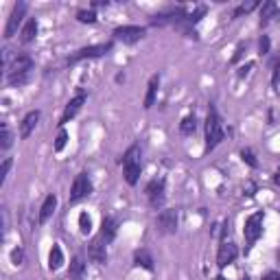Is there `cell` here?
Segmentation results:
<instances>
[{
	"mask_svg": "<svg viewBox=\"0 0 280 280\" xmlns=\"http://www.w3.org/2000/svg\"><path fill=\"white\" fill-rule=\"evenodd\" d=\"M223 140V127L221 121H219V114L210 107L208 118H206V151L214 149L219 142Z\"/></svg>",
	"mask_w": 280,
	"mask_h": 280,
	"instance_id": "1",
	"label": "cell"
},
{
	"mask_svg": "<svg viewBox=\"0 0 280 280\" xmlns=\"http://www.w3.org/2000/svg\"><path fill=\"white\" fill-rule=\"evenodd\" d=\"M243 234H245V241H247L249 245L256 243V239L262 234V212L252 214V217H249L247 221H245V230H243Z\"/></svg>",
	"mask_w": 280,
	"mask_h": 280,
	"instance_id": "2",
	"label": "cell"
},
{
	"mask_svg": "<svg viewBox=\"0 0 280 280\" xmlns=\"http://www.w3.org/2000/svg\"><path fill=\"white\" fill-rule=\"evenodd\" d=\"M24 13H26V2H18L16 7H13L11 16H9V20H7V26H4V37H7V39L16 35L18 26L22 24V18H24Z\"/></svg>",
	"mask_w": 280,
	"mask_h": 280,
	"instance_id": "3",
	"label": "cell"
},
{
	"mask_svg": "<svg viewBox=\"0 0 280 280\" xmlns=\"http://www.w3.org/2000/svg\"><path fill=\"white\" fill-rule=\"evenodd\" d=\"M112 48V44L109 42H105V44H96V46H86V48H81V51H77L72 57H70V64H74V61H81V59H92V57H101V55H105V52Z\"/></svg>",
	"mask_w": 280,
	"mask_h": 280,
	"instance_id": "4",
	"label": "cell"
},
{
	"mask_svg": "<svg viewBox=\"0 0 280 280\" xmlns=\"http://www.w3.org/2000/svg\"><path fill=\"white\" fill-rule=\"evenodd\" d=\"M90 192H92V182H90V177H88V173H79L72 182V188H70V199L77 201V199H81V197L90 195Z\"/></svg>",
	"mask_w": 280,
	"mask_h": 280,
	"instance_id": "5",
	"label": "cell"
},
{
	"mask_svg": "<svg viewBox=\"0 0 280 280\" xmlns=\"http://www.w3.org/2000/svg\"><path fill=\"white\" fill-rule=\"evenodd\" d=\"M114 37L116 39H121V42H125V44H134V42H138V39H142L144 37V29L142 26H118L116 31H114Z\"/></svg>",
	"mask_w": 280,
	"mask_h": 280,
	"instance_id": "6",
	"label": "cell"
},
{
	"mask_svg": "<svg viewBox=\"0 0 280 280\" xmlns=\"http://www.w3.org/2000/svg\"><path fill=\"white\" fill-rule=\"evenodd\" d=\"M158 230L164 232V234H173L177 230V212L175 210H162L156 219Z\"/></svg>",
	"mask_w": 280,
	"mask_h": 280,
	"instance_id": "7",
	"label": "cell"
},
{
	"mask_svg": "<svg viewBox=\"0 0 280 280\" xmlns=\"http://www.w3.org/2000/svg\"><path fill=\"white\" fill-rule=\"evenodd\" d=\"M236 254H239L236 245H234V243H230V241H223V243L219 245V254H217V262H219V267L230 265V262L236 258Z\"/></svg>",
	"mask_w": 280,
	"mask_h": 280,
	"instance_id": "8",
	"label": "cell"
},
{
	"mask_svg": "<svg viewBox=\"0 0 280 280\" xmlns=\"http://www.w3.org/2000/svg\"><path fill=\"white\" fill-rule=\"evenodd\" d=\"M147 197H149V201H151V206H160L162 201H164V182H162V179L149 182Z\"/></svg>",
	"mask_w": 280,
	"mask_h": 280,
	"instance_id": "9",
	"label": "cell"
},
{
	"mask_svg": "<svg viewBox=\"0 0 280 280\" xmlns=\"http://www.w3.org/2000/svg\"><path fill=\"white\" fill-rule=\"evenodd\" d=\"M31 66H33V61H31V57L26 55H20L13 59V64L9 66V77H22V74H26L31 70Z\"/></svg>",
	"mask_w": 280,
	"mask_h": 280,
	"instance_id": "10",
	"label": "cell"
},
{
	"mask_svg": "<svg viewBox=\"0 0 280 280\" xmlns=\"http://www.w3.org/2000/svg\"><path fill=\"white\" fill-rule=\"evenodd\" d=\"M37 121H39V112H37V109H33V112L26 114V116L22 118V122H20V138H29V136L33 134Z\"/></svg>",
	"mask_w": 280,
	"mask_h": 280,
	"instance_id": "11",
	"label": "cell"
},
{
	"mask_svg": "<svg viewBox=\"0 0 280 280\" xmlns=\"http://www.w3.org/2000/svg\"><path fill=\"white\" fill-rule=\"evenodd\" d=\"M86 103V94L83 92H79L77 96H74L72 101H70L68 105H66V109H64V114H61V122H68L72 116H77V112L81 109V105Z\"/></svg>",
	"mask_w": 280,
	"mask_h": 280,
	"instance_id": "12",
	"label": "cell"
},
{
	"mask_svg": "<svg viewBox=\"0 0 280 280\" xmlns=\"http://www.w3.org/2000/svg\"><path fill=\"white\" fill-rule=\"evenodd\" d=\"M88 256L92 258L94 262H105L107 261V252H105V245H103V239H94L88 247Z\"/></svg>",
	"mask_w": 280,
	"mask_h": 280,
	"instance_id": "13",
	"label": "cell"
},
{
	"mask_svg": "<svg viewBox=\"0 0 280 280\" xmlns=\"http://www.w3.org/2000/svg\"><path fill=\"white\" fill-rule=\"evenodd\" d=\"M55 208H57V195H48L44 199L42 208H39V223H46L51 219V214L55 212Z\"/></svg>",
	"mask_w": 280,
	"mask_h": 280,
	"instance_id": "14",
	"label": "cell"
},
{
	"mask_svg": "<svg viewBox=\"0 0 280 280\" xmlns=\"http://www.w3.org/2000/svg\"><path fill=\"white\" fill-rule=\"evenodd\" d=\"M158 88H160V77H158V74H153V77L149 79V86H147V96H144V109H149L153 103H156Z\"/></svg>",
	"mask_w": 280,
	"mask_h": 280,
	"instance_id": "15",
	"label": "cell"
},
{
	"mask_svg": "<svg viewBox=\"0 0 280 280\" xmlns=\"http://www.w3.org/2000/svg\"><path fill=\"white\" fill-rule=\"evenodd\" d=\"M68 276H70V280H83V276H86V262H83L81 256H74L72 258Z\"/></svg>",
	"mask_w": 280,
	"mask_h": 280,
	"instance_id": "16",
	"label": "cell"
},
{
	"mask_svg": "<svg viewBox=\"0 0 280 280\" xmlns=\"http://www.w3.org/2000/svg\"><path fill=\"white\" fill-rule=\"evenodd\" d=\"M122 169H125V179L127 184H136L140 177V160L138 162H122Z\"/></svg>",
	"mask_w": 280,
	"mask_h": 280,
	"instance_id": "17",
	"label": "cell"
},
{
	"mask_svg": "<svg viewBox=\"0 0 280 280\" xmlns=\"http://www.w3.org/2000/svg\"><path fill=\"white\" fill-rule=\"evenodd\" d=\"M61 265H64V252H61L59 245H52L51 254H48V269L57 271Z\"/></svg>",
	"mask_w": 280,
	"mask_h": 280,
	"instance_id": "18",
	"label": "cell"
},
{
	"mask_svg": "<svg viewBox=\"0 0 280 280\" xmlns=\"http://www.w3.org/2000/svg\"><path fill=\"white\" fill-rule=\"evenodd\" d=\"M114 236H116V221H114L112 217L103 219V226H101V239H103L105 243H109V241H114Z\"/></svg>",
	"mask_w": 280,
	"mask_h": 280,
	"instance_id": "19",
	"label": "cell"
},
{
	"mask_svg": "<svg viewBox=\"0 0 280 280\" xmlns=\"http://www.w3.org/2000/svg\"><path fill=\"white\" fill-rule=\"evenodd\" d=\"M136 265L144 267V269H149V271L153 269V261H151V256H149L147 249H140V252H136Z\"/></svg>",
	"mask_w": 280,
	"mask_h": 280,
	"instance_id": "20",
	"label": "cell"
},
{
	"mask_svg": "<svg viewBox=\"0 0 280 280\" xmlns=\"http://www.w3.org/2000/svg\"><path fill=\"white\" fill-rule=\"evenodd\" d=\"M35 33H37V22L29 20L24 24V29H22V42H31L35 37Z\"/></svg>",
	"mask_w": 280,
	"mask_h": 280,
	"instance_id": "21",
	"label": "cell"
},
{
	"mask_svg": "<svg viewBox=\"0 0 280 280\" xmlns=\"http://www.w3.org/2000/svg\"><path fill=\"white\" fill-rule=\"evenodd\" d=\"M276 11H278L276 2H265V4H262V7H261V22H262V24H265L269 18H274Z\"/></svg>",
	"mask_w": 280,
	"mask_h": 280,
	"instance_id": "22",
	"label": "cell"
},
{
	"mask_svg": "<svg viewBox=\"0 0 280 280\" xmlns=\"http://www.w3.org/2000/svg\"><path fill=\"white\" fill-rule=\"evenodd\" d=\"M79 230H81V234H90L92 230V219L88 212H81L79 214Z\"/></svg>",
	"mask_w": 280,
	"mask_h": 280,
	"instance_id": "23",
	"label": "cell"
},
{
	"mask_svg": "<svg viewBox=\"0 0 280 280\" xmlns=\"http://www.w3.org/2000/svg\"><path fill=\"white\" fill-rule=\"evenodd\" d=\"M197 127V118L195 116H186L182 121V125H179V129H182V134H192Z\"/></svg>",
	"mask_w": 280,
	"mask_h": 280,
	"instance_id": "24",
	"label": "cell"
},
{
	"mask_svg": "<svg viewBox=\"0 0 280 280\" xmlns=\"http://www.w3.org/2000/svg\"><path fill=\"white\" fill-rule=\"evenodd\" d=\"M0 140H2V142H0V149L7 151V149L11 147V142H13V136H11V131L7 129V125H2V136H0Z\"/></svg>",
	"mask_w": 280,
	"mask_h": 280,
	"instance_id": "25",
	"label": "cell"
},
{
	"mask_svg": "<svg viewBox=\"0 0 280 280\" xmlns=\"http://www.w3.org/2000/svg\"><path fill=\"white\" fill-rule=\"evenodd\" d=\"M77 20H79V22H88V24H92V22H96V13H94V11H86V9H81V11L77 13Z\"/></svg>",
	"mask_w": 280,
	"mask_h": 280,
	"instance_id": "26",
	"label": "cell"
},
{
	"mask_svg": "<svg viewBox=\"0 0 280 280\" xmlns=\"http://www.w3.org/2000/svg\"><path fill=\"white\" fill-rule=\"evenodd\" d=\"M66 140H68V134H66V129H61L55 140V151H61V149L66 147Z\"/></svg>",
	"mask_w": 280,
	"mask_h": 280,
	"instance_id": "27",
	"label": "cell"
},
{
	"mask_svg": "<svg viewBox=\"0 0 280 280\" xmlns=\"http://www.w3.org/2000/svg\"><path fill=\"white\" fill-rule=\"evenodd\" d=\"M256 7H258V2H256V0H252V2H245V4H241V7L234 11V18H236V16H241V13H249V11H252V9H256Z\"/></svg>",
	"mask_w": 280,
	"mask_h": 280,
	"instance_id": "28",
	"label": "cell"
},
{
	"mask_svg": "<svg viewBox=\"0 0 280 280\" xmlns=\"http://www.w3.org/2000/svg\"><path fill=\"white\" fill-rule=\"evenodd\" d=\"M241 156H243V160L247 162L249 166H258V162H256V158H254V153L249 151V149H243V151H241Z\"/></svg>",
	"mask_w": 280,
	"mask_h": 280,
	"instance_id": "29",
	"label": "cell"
},
{
	"mask_svg": "<svg viewBox=\"0 0 280 280\" xmlns=\"http://www.w3.org/2000/svg\"><path fill=\"white\" fill-rule=\"evenodd\" d=\"M258 48H261L262 55H267V52H269V37H267V35H262V37H261V44H258Z\"/></svg>",
	"mask_w": 280,
	"mask_h": 280,
	"instance_id": "30",
	"label": "cell"
},
{
	"mask_svg": "<svg viewBox=\"0 0 280 280\" xmlns=\"http://www.w3.org/2000/svg\"><path fill=\"white\" fill-rule=\"evenodd\" d=\"M11 258H13V265H20L22 258H24V252H22V249H13Z\"/></svg>",
	"mask_w": 280,
	"mask_h": 280,
	"instance_id": "31",
	"label": "cell"
},
{
	"mask_svg": "<svg viewBox=\"0 0 280 280\" xmlns=\"http://www.w3.org/2000/svg\"><path fill=\"white\" fill-rule=\"evenodd\" d=\"M9 166H11V160H9V158H7V160L2 162V166H0V179H4V177H7V171H9Z\"/></svg>",
	"mask_w": 280,
	"mask_h": 280,
	"instance_id": "32",
	"label": "cell"
},
{
	"mask_svg": "<svg viewBox=\"0 0 280 280\" xmlns=\"http://www.w3.org/2000/svg\"><path fill=\"white\" fill-rule=\"evenodd\" d=\"M274 88L280 90V64L276 66V70H274Z\"/></svg>",
	"mask_w": 280,
	"mask_h": 280,
	"instance_id": "33",
	"label": "cell"
},
{
	"mask_svg": "<svg viewBox=\"0 0 280 280\" xmlns=\"http://www.w3.org/2000/svg\"><path fill=\"white\" fill-rule=\"evenodd\" d=\"M241 55H243V44H241L239 48H236V52H234V57H232V64H236V61L241 59Z\"/></svg>",
	"mask_w": 280,
	"mask_h": 280,
	"instance_id": "34",
	"label": "cell"
},
{
	"mask_svg": "<svg viewBox=\"0 0 280 280\" xmlns=\"http://www.w3.org/2000/svg\"><path fill=\"white\" fill-rule=\"evenodd\" d=\"M262 280H280V274H276V271H269V274H267Z\"/></svg>",
	"mask_w": 280,
	"mask_h": 280,
	"instance_id": "35",
	"label": "cell"
},
{
	"mask_svg": "<svg viewBox=\"0 0 280 280\" xmlns=\"http://www.w3.org/2000/svg\"><path fill=\"white\" fill-rule=\"evenodd\" d=\"M274 182H276V184H278V186H280V169L276 171V177H274Z\"/></svg>",
	"mask_w": 280,
	"mask_h": 280,
	"instance_id": "36",
	"label": "cell"
},
{
	"mask_svg": "<svg viewBox=\"0 0 280 280\" xmlns=\"http://www.w3.org/2000/svg\"><path fill=\"white\" fill-rule=\"evenodd\" d=\"M214 280H228V278H223V276H219V278H214Z\"/></svg>",
	"mask_w": 280,
	"mask_h": 280,
	"instance_id": "37",
	"label": "cell"
},
{
	"mask_svg": "<svg viewBox=\"0 0 280 280\" xmlns=\"http://www.w3.org/2000/svg\"><path fill=\"white\" fill-rule=\"evenodd\" d=\"M278 258H280V252H278Z\"/></svg>",
	"mask_w": 280,
	"mask_h": 280,
	"instance_id": "38",
	"label": "cell"
},
{
	"mask_svg": "<svg viewBox=\"0 0 280 280\" xmlns=\"http://www.w3.org/2000/svg\"><path fill=\"white\" fill-rule=\"evenodd\" d=\"M243 280H245V278H243Z\"/></svg>",
	"mask_w": 280,
	"mask_h": 280,
	"instance_id": "39",
	"label": "cell"
}]
</instances>
